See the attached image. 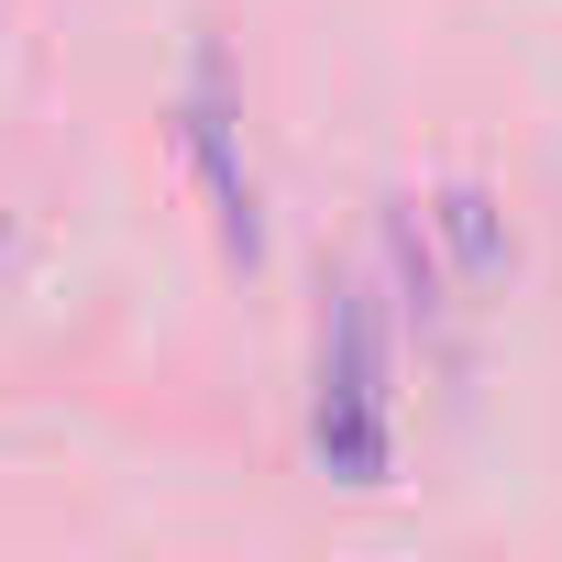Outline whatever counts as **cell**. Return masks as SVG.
Masks as SVG:
<instances>
[{
	"instance_id": "3",
	"label": "cell",
	"mask_w": 562,
	"mask_h": 562,
	"mask_svg": "<svg viewBox=\"0 0 562 562\" xmlns=\"http://www.w3.org/2000/svg\"><path fill=\"white\" fill-rule=\"evenodd\" d=\"M419 221H430L441 276H452L463 299H496L507 276H518V232H507V199H496L485 177H441V188L419 199Z\"/></svg>"
},
{
	"instance_id": "2",
	"label": "cell",
	"mask_w": 562,
	"mask_h": 562,
	"mask_svg": "<svg viewBox=\"0 0 562 562\" xmlns=\"http://www.w3.org/2000/svg\"><path fill=\"white\" fill-rule=\"evenodd\" d=\"M177 155L210 199V232H221V265L254 276L265 265V188L243 166V111H232V67H221V34H199V67H188V100H177Z\"/></svg>"
},
{
	"instance_id": "4",
	"label": "cell",
	"mask_w": 562,
	"mask_h": 562,
	"mask_svg": "<svg viewBox=\"0 0 562 562\" xmlns=\"http://www.w3.org/2000/svg\"><path fill=\"white\" fill-rule=\"evenodd\" d=\"M375 254H386V310H397L419 342H441V331H452V310H463V288L441 276V243H430V221H419V199H408V188L375 210Z\"/></svg>"
},
{
	"instance_id": "1",
	"label": "cell",
	"mask_w": 562,
	"mask_h": 562,
	"mask_svg": "<svg viewBox=\"0 0 562 562\" xmlns=\"http://www.w3.org/2000/svg\"><path fill=\"white\" fill-rule=\"evenodd\" d=\"M310 463L353 496L397 474V310L386 288H331L321 310V364H310Z\"/></svg>"
},
{
	"instance_id": "5",
	"label": "cell",
	"mask_w": 562,
	"mask_h": 562,
	"mask_svg": "<svg viewBox=\"0 0 562 562\" xmlns=\"http://www.w3.org/2000/svg\"><path fill=\"white\" fill-rule=\"evenodd\" d=\"M0 265H12V221H0Z\"/></svg>"
}]
</instances>
